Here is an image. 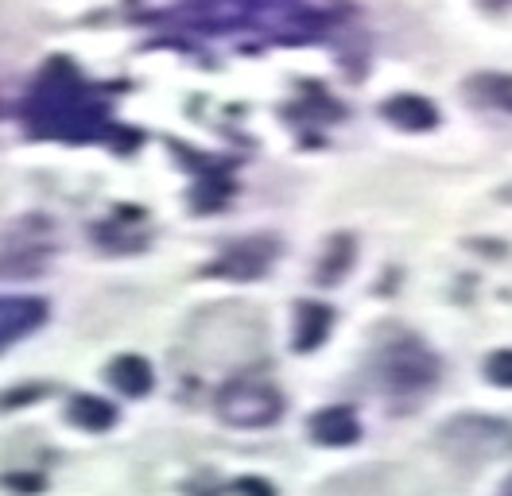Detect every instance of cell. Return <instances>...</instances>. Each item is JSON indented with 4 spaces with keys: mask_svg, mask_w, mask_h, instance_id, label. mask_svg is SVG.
I'll return each instance as SVG.
<instances>
[{
    "mask_svg": "<svg viewBox=\"0 0 512 496\" xmlns=\"http://www.w3.org/2000/svg\"><path fill=\"white\" fill-rule=\"evenodd\" d=\"M28 121L43 136L94 140L105 132V101L86 90L82 74L66 59H51L28 97Z\"/></svg>",
    "mask_w": 512,
    "mask_h": 496,
    "instance_id": "cell-1",
    "label": "cell"
},
{
    "mask_svg": "<svg viewBox=\"0 0 512 496\" xmlns=\"http://www.w3.org/2000/svg\"><path fill=\"white\" fill-rule=\"evenodd\" d=\"M439 446L447 458L462 465L493 462V458L512 454V427L501 419H489V415H458V419L443 423Z\"/></svg>",
    "mask_w": 512,
    "mask_h": 496,
    "instance_id": "cell-2",
    "label": "cell"
},
{
    "mask_svg": "<svg viewBox=\"0 0 512 496\" xmlns=\"http://www.w3.org/2000/svg\"><path fill=\"white\" fill-rule=\"evenodd\" d=\"M214 411L229 427L256 431V427H272L284 415V396L268 380H260V376H237V380H229L218 392Z\"/></svg>",
    "mask_w": 512,
    "mask_h": 496,
    "instance_id": "cell-3",
    "label": "cell"
},
{
    "mask_svg": "<svg viewBox=\"0 0 512 496\" xmlns=\"http://www.w3.org/2000/svg\"><path fill=\"white\" fill-rule=\"evenodd\" d=\"M377 372H381V384L392 396H419L439 380V361L416 338H400L381 353Z\"/></svg>",
    "mask_w": 512,
    "mask_h": 496,
    "instance_id": "cell-4",
    "label": "cell"
},
{
    "mask_svg": "<svg viewBox=\"0 0 512 496\" xmlns=\"http://www.w3.org/2000/svg\"><path fill=\"white\" fill-rule=\"evenodd\" d=\"M59 245V233H55V225L47 221V217H24V221H16L8 233H4V241H0V272L4 276H24V272H35L51 252Z\"/></svg>",
    "mask_w": 512,
    "mask_h": 496,
    "instance_id": "cell-5",
    "label": "cell"
},
{
    "mask_svg": "<svg viewBox=\"0 0 512 496\" xmlns=\"http://www.w3.org/2000/svg\"><path fill=\"white\" fill-rule=\"evenodd\" d=\"M276 260V241L272 237H249L241 245H229L218 264H210V276L225 279H260L268 264Z\"/></svg>",
    "mask_w": 512,
    "mask_h": 496,
    "instance_id": "cell-6",
    "label": "cell"
},
{
    "mask_svg": "<svg viewBox=\"0 0 512 496\" xmlns=\"http://www.w3.org/2000/svg\"><path fill=\"white\" fill-rule=\"evenodd\" d=\"M381 113L404 132H427L439 124V109L419 93H396L381 105Z\"/></svg>",
    "mask_w": 512,
    "mask_h": 496,
    "instance_id": "cell-7",
    "label": "cell"
},
{
    "mask_svg": "<svg viewBox=\"0 0 512 496\" xmlns=\"http://www.w3.org/2000/svg\"><path fill=\"white\" fill-rule=\"evenodd\" d=\"M361 434V423H357V411L338 403V407H322L319 415L311 419V438L319 446H350Z\"/></svg>",
    "mask_w": 512,
    "mask_h": 496,
    "instance_id": "cell-8",
    "label": "cell"
},
{
    "mask_svg": "<svg viewBox=\"0 0 512 496\" xmlns=\"http://www.w3.org/2000/svg\"><path fill=\"white\" fill-rule=\"evenodd\" d=\"M47 318V307L39 299H20V303H4L0 307V349H8L16 338H24Z\"/></svg>",
    "mask_w": 512,
    "mask_h": 496,
    "instance_id": "cell-9",
    "label": "cell"
},
{
    "mask_svg": "<svg viewBox=\"0 0 512 496\" xmlns=\"http://www.w3.org/2000/svg\"><path fill=\"white\" fill-rule=\"evenodd\" d=\"M334 326V310L322 307V303H299V314H295V349L299 353H311L319 349L326 334Z\"/></svg>",
    "mask_w": 512,
    "mask_h": 496,
    "instance_id": "cell-10",
    "label": "cell"
},
{
    "mask_svg": "<svg viewBox=\"0 0 512 496\" xmlns=\"http://www.w3.org/2000/svg\"><path fill=\"white\" fill-rule=\"evenodd\" d=\"M109 384L117 388V392H125V396H144V392H152V384H156V376H152V365L144 361V357H117L113 365H109Z\"/></svg>",
    "mask_w": 512,
    "mask_h": 496,
    "instance_id": "cell-11",
    "label": "cell"
},
{
    "mask_svg": "<svg viewBox=\"0 0 512 496\" xmlns=\"http://www.w3.org/2000/svg\"><path fill=\"white\" fill-rule=\"evenodd\" d=\"M66 415H70L74 427H86V431H109L117 423V407L97 400V396H78V400L70 403Z\"/></svg>",
    "mask_w": 512,
    "mask_h": 496,
    "instance_id": "cell-12",
    "label": "cell"
},
{
    "mask_svg": "<svg viewBox=\"0 0 512 496\" xmlns=\"http://www.w3.org/2000/svg\"><path fill=\"white\" fill-rule=\"evenodd\" d=\"M466 90L485 105H497V109L512 113V74H478L466 82Z\"/></svg>",
    "mask_w": 512,
    "mask_h": 496,
    "instance_id": "cell-13",
    "label": "cell"
},
{
    "mask_svg": "<svg viewBox=\"0 0 512 496\" xmlns=\"http://www.w3.org/2000/svg\"><path fill=\"white\" fill-rule=\"evenodd\" d=\"M353 260V237H334L319 264V283H338Z\"/></svg>",
    "mask_w": 512,
    "mask_h": 496,
    "instance_id": "cell-14",
    "label": "cell"
},
{
    "mask_svg": "<svg viewBox=\"0 0 512 496\" xmlns=\"http://www.w3.org/2000/svg\"><path fill=\"white\" fill-rule=\"evenodd\" d=\"M485 376H489V384L512 388V349H497V353L485 361Z\"/></svg>",
    "mask_w": 512,
    "mask_h": 496,
    "instance_id": "cell-15",
    "label": "cell"
},
{
    "mask_svg": "<svg viewBox=\"0 0 512 496\" xmlns=\"http://www.w3.org/2000/svg\"><path fill=\"white\" fill-rule=\"evenodd\" d=\"M4 485H8V489H43V477H28V473H12V477H4Z\"/></svg>",
    "mask_w": 512,
    "mask_h": 496,
    "instance_id": "cell-16",
    "label": "cell"
},
{
    "mask_svg": "<svg viewBox=\"0 0 512 496\" xmlns=\"http://www.w3.org/2000/svg\"><path fill=\"white\" fill-rule=\"evenodd\" d=\"M233 489H256V493H272L268 481H233Z\"/></svg>",
    "mask_w": 512,
    "mask_h": 496,
    "instance_id": "cell-17",
    "label": "cell"
},
{
    "mask_svg": "<svg viewBox=\"0 0 512 496\" xmlns=\"http://www.w3.org/2000/svg\"><path fill=\"white\" fill-rule=\"evenodd\" d=\"M501 198H505V202H512V186H509V190H501Z\"/></svg>",
    "mask_w": 512,
    "mask_h": 496,
    "instance_id": "cell-18",
    "label": "cell"
},
{
    "mask_svg": "<svg viewBox=\"0 0 512 496\" xmlns=\"http://www.w3.org/2000/svg\"><path fill=\"white\" fill-rule=\"evenodd\" d=\"M505 493H512V477H509V481H505Z\"/></svg>",
    "mask_w": 512,
    "mask_h": 496,
    "instance_id": "cell-19",
    "label": "cell"
},
{
    "mask_svg": "<svg viewBox=\"0 0 512 496\" xmlns=\"http://www.w3.org/2000/svg\"><path fill=\"white\" fill-rule=\"evenodd\" d=\"M485 4H509V0H485Z\"/></svg>",
    "mask_w": 512,
    "mask_h": 496,
    "instance_id": "cell-20",
    "label": "cell"
}]
</instances>
